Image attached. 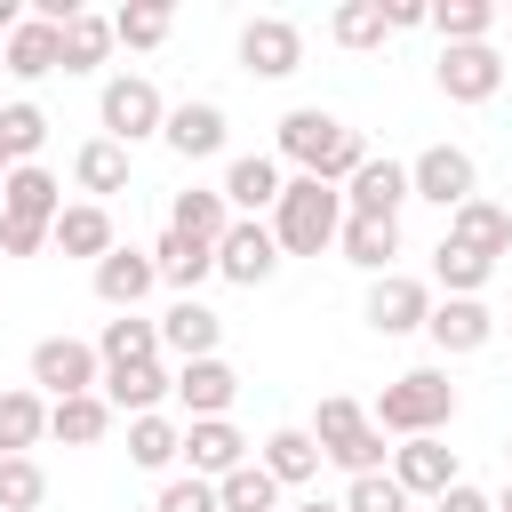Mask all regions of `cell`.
Returning a JSON list of instances; mask_svg holds the SVG:
<instances>
[{
  "mask_svg": "<svg viewBox=\"0 0 512 512\" xmlns=\"http://www.w3.org/2000/svg\"><path fill=\"white\" fill-rule=\"evenodd\" d=\"M496 512H512V488H504V496H496Z\"/></svg>",
  "mask_w": 512,
  "mask_h": 512,
  "instance_id": "cell-51",
  "label": "cell"
},
{
  "mask_svg": "<svg viewBox=\"0 0 512 512\" xmlns=\"http://www.w3.org/2000/svg\"><path fill=\"white\" fill-rule=\"evenodd\" d=\"M104 56H112V16H88V8H80V16L64 24V72H96Z\"/></svg>",
  "mask_w": 512,
  "mask_h": 512,
  "instance_id": "cell-39",
  "label": "cell"
},
{
  "mask_svg": "<svg viewBox=\"0 0 512 512\" xmlns=\"http://www.w3.org/2000/svg\"><path fill=\"white\" fill-rule=\"evenodd\" d=\"M96 392L112 400V416H160V400H176V376L160 360H144V368H104Z\"/></svg>",
  "mask_w": 512,
  "mask_h": 512,
  "instance_id": "cell-25",
  "label": "cell"
},
{
  "mask_svg": "<svg viewBox=\"0 0 512 512\" xmlns=\"http://www.w3.org/2000/svg\"><path fill=\"white\" fill-rule=\"evenodd\" d=\"M432 80H440V96H448V104H488V96L504 88V56H496L488 40H472V48H440Z\"/></svg>",
  "mask_w": 512,
  "mask_h": 512,
  "instance_id": "cell-11",
  "label": "cell"
},
{
  "mask_svg": "<svg viewBox=\"0 0 512 512\" xmlns=\"http://www.w3.org/2000/svg\"><path fill=\"white\" fill-rule=\"evenodd\" d=\"M96 360H104V368H144V360H160V320H144V312H120V320H104V336H96Z\"/></svg>",
  "mask_w": 512,
  "mask_h": 512,
  "instance_id": "cell-29",
  "label": "cell"
},
{
  "mask_svg": "<svg viewBox=\"0 0 512 512\" xmlns=\"http://www.w3.org/2000/svg\"><path fill=\"white\" fill-rule=\"evenodd\" d=\"M504 464H512V440H504Z\"/></svg>",
  "mask_w": 512,
  "mask_h": 512,
  "instance_id": "cell-52",
  "label": "cell"
},
{
  "mask_svg": "<svg viewBox=\"0 0 512 512\" xmlns=\"http://www.w3.org/2000/svg\"><path fill=\"white\" fill-rule=\"evenodd\" d=\"M0 216H8V224H48V232H56V216H64V184L32 160V168H16V176L0 184Z\"/></svg>",
  "mask_w": 512,
  "mask_h": 512,
  "instance_id": "cell-23",
  "label": "cell"
},
{
  "mask_svg": "<svg viewBox=\"0 0 512 512\" xmlns=\"http://www.w3.org/2000/svg\"><path fill=\"white\" fill-rule=\"evenodd\" d=\"M48 248V224H8L0 216V256H40Z\"/></svg>",
  "mask_w": 512,
  "mask_h": 512,
  "instance_id": "cell-45",
  "label": "cell"
},
{
  "mask_svg": "<svg viewBox=\"0 0 512 512\" xmlns=\"http://www.w3.org/2000/svg\"><path fill=\"white\" fill-rule=\"evenodd\" d=\"M24 16H32V8H16V0H0V40H8V32L24 24Z\"/></svg>",
  "mask_w": 512,
  "mask_h": 512,
  "instance_id": "cell-48",
  "label": "cell"
},
{
  "mask_svg": "<svg viewBox=\"0 0 512 512\" xmlns=\"http://www.w3.org/2000/svg\"><path fill=\"white\" fill-rule=\"evenodd\" d=\"M440 240H456V248H472V256H512V208H496V200H464L456 216H448V232Z\"/></svg>",
  "mask_w": 512,
  "mask_h": 512,
  "instance_id": "cell-26",
  "label": "cell"
},
{
  "mask_svg": "<svg viewBox=\"0 0 512 512\" xmlns=\"http://www.w3.org/2000/svg\"><path fill=\"white\" fill-rule=\"evenodd\" d=\"M320 464H328V456H320V440H312L304 424H280V432L264 440V472H272L280 488H304V480H312Z\"/></svg>",
  "mask_w": 512,
  "mask_h": 512,
  "instance_id": "cell-32",
  "label": "cell"
},
{
  "mask_svg": "<svg viewBox=\"0 0 512 512\" xmlns=\"http://www.w3.org/2000/svg\"><path fill=\"white\" fill-rule=\"evenodd\" d=\"M280 160H296V176H320V184L344 192V184L368 168V144H360V128H344L336 112L296 104V112L280 120Z\"/></svg>",
  "mask_w": 512,
  "mask_h": 512,
  "instance_id": "cell-1",
  "label": "cell"
},
{
  "mask_svg": "<svg viewBox=\"0 0 512 512\" xmlns=\"http://www.w3.org/2000/svg\"><path fill=\"white\" fill-rule=\"evenodd\" d=\"M232 400H240V368L216 352V360H184L176 368V408L200 424V416H232Z\"/></svg>",
  "mask_w": 512,
  "mask_h": 512,
  "instance_id": "cell-17",
  "label": "cell"
},
{
  "mask_svg": "<svg viewBox=\"0 0 512 512\" xmlns=\"http://www.w3.org/2000/svg\"><path fill=\"white\" fill-rule=\"evenodd\" d=\"M408 192L456 216L464 200H480V168H472V152H464V144H424V152L408 160Z\"/></svg>",
  "mask_w": 512,
  "mask_h": 512,
  "instance_id": "cell-7",
  "label": "cell"
},
{
  "mask_svg": "<svg viewBox=\"0 0 512 512\" xmlns=\"http://www.w3.org/2000/svg\"><path fill=\"white\" fill-rule=\"evenodd\" d=\"M296 512H344V496H336V504H328V496H312V504H296Z\"/></svg>",
  "mask_w": 512,
  "mask_h": 512,
  "instance_id": "cell-49",
  "label": "cell"
},
{
  "mask_svg": "<svg viewBox=\"0 0 512 512\" xmlns=\"http://www.w3.org/2000/svg\"><path fill=\"white\" fill-rule=\"evenodd\" d=\"M232 224H240V216H232L224 184H192V192H176V200H168V232H184V240H200V248H216Z\"/></svg>",
  "mask_w": 512,
  "mask_h": 512,
  "instance_id": "cell-24",
  "label": "cell"
},
{
  "mask_svg": "<svg viewBox=\"0 0 512 512\" xmlns=\"http://www.w3.org/2000/svg\"><path fill=\"white\" fill-rule=\"evenodd\" d=\"M336 232H344V192L320 184V176H288V192L272 208L280 256H320V248H336Z\"/></svg>",
  "mask_w": 512,
  "mask_h": 512,
  "instance_id": "cell-3",
  "label": "cell"
},
{
  "mask_svg": "<svg viewBox=\"0 0 512 512\" xmlns=\"http://www.w3.org/2000/svg\"><path fill=\"white\" fill-rule=\"evenodd\" d=\"M496 0H440L432 8V32H440V48H472V40H488L496 32Z\"/></svg>",
  "mask_w": 512,
  "mask_h": 512,
  "instance_id": "cell-35",
  "label": "cell"
},
{
  "mask_svg": "<svg viewBox=\"0 0 512 512\" xmlns=\"http://www.w3.org/2000/svg\"><path fill=\"white\" fill-rule=\"evenodd\" d=\"M280 192H288V176H280L272 152H240V160L224 168V200H232V216H264V208H280Z\"/></svg>",
  "mask_w": 512,
  "mask_h": 512,
  "instance_id": "cell-21",
  "label": "cell"
},
{
  "mask_svg": "<svg viewBox=\"0 0 512 512\" xmlns=\"http://www.w3.org/2000/svg\"><path fill=\"white\" fill-rule=\"evenodd\" d=\"M408 504H416V496H408L392 472H360V480L344 488V512H408Z\"/></svg>",
  "mask_w": 512,
  "mask_h": 512,
  "instance_id": "cell-42",
  "label": "cell"
},
{
  "mask_svg": "<svg viewBox=\"0 0 512 512\" xmlns=\"http://www.w3.org/2000/svg\"><path fill=\"white\" fill-rule=\"evenodd\" d=\"M384 472H392V480H400L408 496H432V504H440V496H448V488L464 480V472H456V448H448L440 432H424V440H400Z\"/></svg>",
  "mask_w": 512,
  "mask_h": 512,
  "instance_id": "cell-13",
  "label": "cell"
},
{
  "mask_svg": "<svg viewBox=\"0 0 512 512\" xmlns=\"http://www.w3.org/2000/svg\"><path fill=\"white\" fill-rule=\"evenodd\" d=\"M504 80H512V56H504Z\"/></svg>",
  "mask_w": 512,
  "mask_h": 512,
  "instance_id": "cell-53",
  "label": "cell"
},
{
  "mask_svg": "<svg viewBox=\"0 0 512 512\" xmlns=\"http://www.w3.org/2000/svg\"><path fill=\"white\" fill-rule=\"evenodd\" d=\"M48 248H56V256H88V272H96V264L120 248V240H112V208H104V200H72V208L56 216V232H48Z\"/></svg>",
  "mask_w": 512,
  "mask_h": 512,
  "instance_id": "cell-18",
  "label": "cell"
},
{
  "mask_svg": "<svg viewBox=\"0 0 512 512\" xmlns=\"http://www.w3.org/2000/svg\"><path fill=\"white\" fill-rule=\"evenodd\" d=\"M216 272H224L232 288H264V280L280 272V240H272V224H264V216H240V224L216 240Z\"/></svg>",
  "mask_w": 512,
  "mask_h": 512,
  "instance_id": "cell-9",
  "label": "cell"
},
{
  "mask_svg": "<svg viewBox=\"0 0 512 512\" xmlns=\"http://www.w3.org/2000/svg\"><path fill=\"white\" fill-rule=\"evenodd\" d=\"M400 200H416L408 192V160H376L368 152V168L344 184V216H400Z\"/></svg>",
  "mask_w": 512,
  "mask_h": 512,
  "instance_id": "cell-22",
  "label": "cell"
},
{
  "mask_svg": "<svg viewBox=\"0 0 512 512\" xmlns=\"http://www.w3.org/2000/svg\"><path fill=\"white\" fill-rule=\"evenodd\" d=\"M96 384H104L96 344H80V336H40V344H32V392H40V400H80V392H96Z\"/></svg>",
  "mask_w": 512,
  "mask_h": 512,
  "instance_id": "cell-6",
  "label": "cell"
},
{
  "mask_svg": "<svg viewBox=\"0 0 512 512\" xmlns=\"http://www.w3.org/2000/svg\"><path fill=\"white\" fill-rule=\"evenodd\" d=\"M504 16H512V8H504Z\"/></svg>",
  "mask_w": 512,
  "mask_h": 512,
  "instance_id": "cell-55",
  "label": "cell"
},
{
  "mask_svg": "<svg viewBox=\"0 0 512 512\" xmlns=\"http://www.w3.org/2000/svg\"><path fill=\"white\" fill-rule=\"evenodd\" d=\"M304 432H312V440H320V456H328L336 472H352V480H360V472H384V464H392V448H384L376 416H368V408H360L352 392H328V400L312 408V424H304Z\"/></svg>",
  "mask_w": 512,
  "mask_h": 512,
  "instance_id": "cell-4",
  "label": "cell"
},
{
  "mask_svg": "<svg viewBox=\"0 0 512 512\" xmlns=\"http://www.w3.org/2000/svg\"><path fill=\"white\" fill-rule=\"evenodd\" d=\"M328 40H336V48H384V40H392L384 0H344V8L328 16Z\"/></svg>",
  "mask_w": 512,
  "mask_h": 512,
  "instance_id": "cell-38",
  "label": "cell"
},
{
  "mask_svg": "<svg viewBox=\"0 0 512 512\" xmlns=\"http://www.w3.org/2000/svg\"><path fill=\"white\" fill-rule=\"evenodd\" d=\"M424 320H432V280L384 272V280L368 288V328H376V336H416Z\"/></svg>",
  "mask_w": 512,
  "mask_h": 512,
  "instance_id": "cell-12",
  "label": "cell"
},
{
  "mask_svg": "<svg viewBox=\"0 0 512 512\" xmlns=\"http://www.w3.org/2000/svg\"><path fill=\"white\" fill-rule=\"evenodd\" d=\"M488 280H496V264H488V256H472V248H456V240H440V248H432V288H440V296H480Z\"/></svg>",
  "mask_w": 512,
  "mask_h": 512,
  "instance_id": "cell-36",
  "label": "cell"
},
{
  "mask_svg": "<svg viewBox=\"0 0 512 512\" xmlns=\"http://www.w3.org/2000/svg\"><path fill=\"white\" fill-rule=\"evenodd\" d=\"M424 336L440 344V360H464V352H488V344L504 336V320H496L480 296H440L432 320H424Z\"/></svg>",
  "mask_w": 512,
  "mask_h": 512,
  "instance_id": "cell-8",
  "label": "cell"
},
{
  "mask_svg": "<svg viewBox=\"0 0 512 512\" xmlns=\"http://www.w3.org/2000/svg\"><path fill=\"white\" fill-rule=\"evenodd\" d=\"M432 512H496V496H480L472 480H456V488H448V496H440Z\"/></svg>",
  "mask_w": 512,
  "mask_h": 512,
  "instance_id": "cell-46",
  "label": "cell"
},
{
  "mask_svg": "<svg viewBox=\"0 0 512 512\" xmlns=\"http://www.w3.org/2000/svg\"><path fill=\"white\" fill-rule=\"evenodd\" d=\"M0 72H16V80H48V72H64V32L40 24V16H24V24L0 40Z\"/></svg>",
  "mask_w": 512,
  "mask_h": 512,
  "instance_id": "cell-20",
  "label": "cell"
},
{
  "mask_svg": "<svg viewBox=\"0 0 512 512\" xmlns=\"http://www.w3.org/2000/svg\"><path fill=\"white\" fill-rule=\"evenodd\" d=\"M128 464H144V472L184 464V424L176 416H128Z\"/></svg>",
  "mask_w": 512,
  "mask_h": 512,
  "instance_id": "cell-34",
  "label": "cell"
},
{
  "mask_svg": "<svg viewBox=\"0 0 512 512\" xmlns=\"http://www.w3.org/2000/svg\"><path fill=\"white\" fill-rule=\"evenodd\" d=\"M0 144H8L16 168H32L40 144H48V112H40V104H0Z\"/></svg>",
  "mask_w": 512,
  "mask_h": 512,
  "instance_id": "cell-40",
  "label": "cell"
},
{
  "mask_svg": "<svg viewBox=\"0 0 512 512\" xmlns=\"http://www.w3.org/2000/svg\"><path fill=\"white\" fill-rule=\"evenodd\" d=\"M48 440V400L32 384H8L0 392V456H32Z\"/></svg>",
  "mask_w": 512,
  "mask_h": 512,
  "instance_id": "cell-28",
  "label": "cell"
},
{
  "mask_svg": "<svg viewBox=\"0 0 512 512\" xmlns=\"http://www.w3.org/2000/svg\"><path fill=\"white\" fill-rule=\"evenodd\" d=\"M384 24L392 32H416V24H432V8L424 0H384Z\"/></svg>",
  "mask_w": 512,
  "mask_h": 512,
  "instance_id": "cell-47",
  "label": "cell"
},
{
  "mask_svg": "<svg viewBox=\"0 0 512 512\" xmlns=\"http://www.w3.org/2000/svg\"><path fill=\"white\" fill-rule=\"evenodd\" d=\"M40 504H48L40 456H0V512H40Z\"/></svg>",
  "mask_w": 512,
  "mask_h": 512,
  "instance_id": "cell-41",
  "label": "cell"
},
{
  "mask_svg": "<svg viewBox=\"0 0 512 512\" xmlns=\"http://www.w3.org/2000/svg\"><path fill=\"white\" fill-rule=\"evenodd\" d=\"M336 248H344V264H360V272H392V256H400V216H344V232H336Z\"/></svg>",
  "mask_w": 512,
  "mask_h": 512,
  "instance_id": "cell-27",
  "label": "cell"
},
{
  "mask_svg": "<svg viewBox=\"0 0 512 512\" xmlns=\"http://www.w3.org/2000/svg\"><path fill=\"white\" fill-rule=\"evenodd\" d=\"M8 176H16V160H8V144H0V184H8Z\"/></svg>",
  "mask_w": 512,
  "mask_h": 512,
  "instance_id": "cell-50",
  "label": "cell"
},
{
  "mask_svg": "<svg viewBox=\"0 0 512 512\" xmlns=\"http://www.w3.org/2000/svg\"><path fill=\"white\" fill-rule=\"evenodd\" d=\"M152 512H224V504H216V480H192V472H176V480H160Z\"/></svg>",
  "mask_w": 512,
  "mask_h": 512,
  "instance_id": "cell-43",
  "label": "cell"
},
{
  "mask_svg": "<svg viewBox=\"0 0 512 512\" xmlns=\"http://www.w3.org/2000/svg\"><path fill=\"white\" fill-rule=\"evenodd\" d=\"M72 184H80L88 200H104V192H128V144H112V136H88V144L72 152Z\"/></svg>",
  "mask_w": 512,
  "mask_h": 512,
  "instance_id": "cell-31",
  "label": "cell"
},
{
  "mask_svg": "<svg viewBox=\"0 0 512 512\" xmlns=\"http://www.w3.org/2000/svg\"><path fill=\"white\" fill-rule=\"evenodd\" d=\"M240 464H248V432H240L232 416L184 424V472H192V480H224V472H240Z\"/></svg>",
  "mask_w": 512,
  "mask_h": 512,
  "instance_id": "cell-14",
  "label": "cell"
},
{
  "mask_svg": "<svg viewBox=\"0 0 512 512\" xmlns=\"http://www.w3.org/2000/svg\"><path fill=\"white\" fill-rule=\"evenodd\" d=\"M376 432H392V440H424V432H448V416H456V384H448V368H408V376H392L384 392H376Z\"/></svg>",
  "mask_w": 512,
  "mask_h": 512,
  "instance_id": "cell-2",
  "label": "cell"
},
{
  "mask_svg": "<svg viewBox=\"0 0 512 512\" xmlns=\"http://www.w3.org/2000/svg\"><path fill=\"white\" fill-rule=\"evenodd\" d=\"M504 336H512V320H504Z\"/></svg>",
  "mask_w": 512,
  "mask_h": 512,
  "instance_id": "cell-54",
  "label": "cell"
},
{
  "mask_svg": "<svg viewBox=\"0 0 512 512\" xmlns=\"http://www.w3.org/2000/svg\"><path fill=\"white\" fill-rule=\"evenodd\" d=\"M168 152L176 160H216L224 152V136H232V120H224V104H208V96H184V104H168Z\"/></svg>",
  "mask_w": 512,
  "mask_h": 512,
  "instance_id": "cell-15",
  "label": "cell"
},
{
  "mask_svg": "<svg viewBox=\"0 0 512 512\" xmlns=\"http://www.w3.org/2000/svg\"><path fill=\"white\" fill-rule=\"evenodd\" d=\"M152 264H160V280H168L176 296H192V288L216 272V248H200V240H184V232H160V240H152Z\"/></svg>",
  "mask_w": 512,
  "mask_h": 512,
  "instance_id": "cell-33",
  "label": "cell"
},
{
  "mask_svg": "<svg viewBox=\"0 0 512 512\" xmlns=\"http://www.w3.org/2000/svg\"><path fill=\"white\" fill-rule=\"evenodd\" d=\"M104 432H112V400H104V392L48 400V440H64V448H96Z\"/></svg>",
  "mask_w": 512,
  "mask_h": 512,
  "instance_id": "cell-30",
  "label": "cell"
},
{
  "mask_svg": "<svg viewBox=\"0 0 512 512\" xmlns=\"http://www.w3.org/2000/svg\"><path fill=\"white\" fill-rule=\"evenodd\" d=\"M96 120H104L112 144H144V136L168 128V104H160V88H152L144 72H112L104 96H96Z\"/></svg>",
  "mask_w": 512,
  "mask_h": 512,
  "instance_id": "cell-5",
  "label": "cell"
},
{
  "mask_svg": "<svg viewBox=\"0 0 512 512\" xmlns=\"http://www.w3.org/2000/svg\"><path fill=\"white\" fill-rule=\"evenodd\" d=\"M216 344H224V312H208L200 296H176L160 320V352L184 368V360H216Z\"/></svg>",
  "mask_w": 512,
  "mask_h": 512,
  "instance_id": "cell-16",
  "label": "cell"
},
{
  "mask_svg": "<svg viewBox=\"0 0 512 512\" xmlns=\"http://www.w3.org/2000/svg\"><path fill=\"white\" fill-rule=\"evenodd\" d=\"M216 504H224V512H280V480L264 472V456H248L240 472L216 480Z\"/></svg>",
  "mask_w": 512,
  "mask_h": 512,
  "instance_id": "cell-37",
  "label": "cell"
},
{
  "mask_svg": "<svg viewBox=\"0 0 512 512\" xmlns=\"http://www.w3.org/2000/svg\"><path fill=\"white\" fill-rule=\"evenodd\" d=\"M296 64H304V32H296L288 16H248V24H240V72L288 80Z\"/></svg>",
  "mask_w": 512,
  "mask_h": 512,
  "instance_id": "cell-10",
  "label": "cell"
},
{
  "mask_svg": "<svg viewBox=\"0 0 512 512\" xmlns=\"http://www.w3.org/2000/svg\"><path fill=\"white\" fill-rule=\"evenodd\" d=\"M88 280H96V296H104L112 312H136V304L160 288V264H152V248H112Z\"/></svg>",
  "mask_w": 512,
  "mask_h": 512,
  "instance_id": "cell-19",
  "label": "cell"
},
{
  "mask_svg": "<svg viewBox=\"0 0 512 512\" xmlns=\"http://www.w3.org/2000/svg\"><path fill=\"white\" fill-rule=\"evenodd\" d=\"M112 40L120 48H160L168 40V8H120L112 16Z\"/></svg>",
  "mask_w": 512,
  "mask_h": 512,
  "instance_id": "cell-44",
  "label": "cell"
}]
</instances>
